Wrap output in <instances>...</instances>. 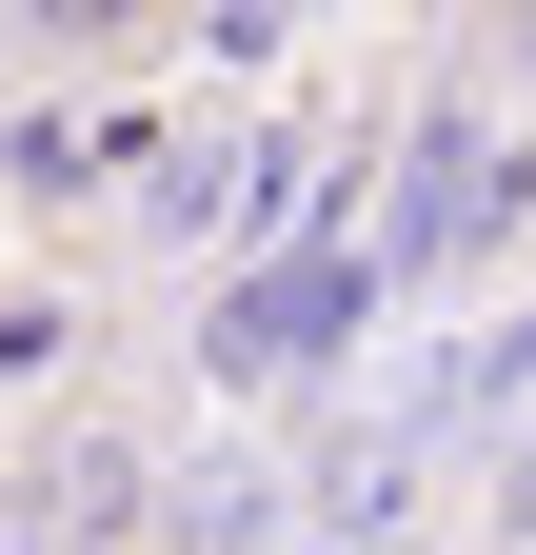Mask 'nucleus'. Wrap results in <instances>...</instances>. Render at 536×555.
Wrapping results in <instances>:
<instances>
[{
    "instance_id": "obj_3",
    "label": "nucleus",
    "mask_w": 536,
    "mask_h": 555,
    "mask_svg": "<svg viewBox=\"0 0 536 555\" xmlns=\"http://www.w3.org/2000/svg\"><path fill=\"white\" fill-rule=\"evenodd\" d=\"M497 516H516V535H536V456H516V476H497Z\"/></svg>"
},
{
    "instance_id": "obj_2",
    "label": "nucleus",
    "mask_w": 536,
    "mask_h": 555,
    "mask_svg": "<svg viewBox=\"0 0 536 555\" xmlns=\"http://www.w3.org/2000/svg\"><path fill=\"white\" fill-rule=\"evenodd\" d=\"M60 337H80L60 298H0V377H60Z\"/></svg>"
},
{
    "instance_id": "obj_1",
    "label": "nucleus",
    "mask_w": 536,
    "mask_h": 555,
    "mask_svg": "<svg viewBox=\"0 0 536 555\" xmlns=\"http://www.w3.org/2000/svg\"><path fill=\"white\" fill-rule=\"evenodd\" d=\"M516 219H536V159H516V139H477V119H437V139H418V219H397V258L457 278V258H497Z\"/></svg>"
}]
</instances>
